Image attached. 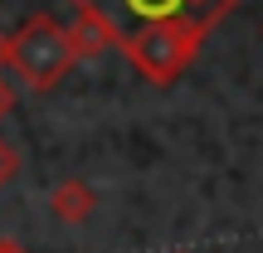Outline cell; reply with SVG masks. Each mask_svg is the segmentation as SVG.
<instances>
[{
    "mask_svg": "<svg viewBox=\"0 0 263 253\" xmlns=\"http://www.w3.org/2000/svg\"><path fill=\"white\" fill-rule=\"evenodd\" d=\"M68 5L98 15L112 29L117 49L141 34H156V29H176V34H185L200 49L239 0H68Z\"/></svg>",
    "mask_w": 263,
    "mask_h": 253,
    "instance_id": "6da1fadb",
    "label": "cell"
},
{
    "mask_svg": "<svg viewBox=\"0 0 263 253\" xmlns=\"http://www.w3.org/2000/svg\"><path fill=\"white\" fill-rule=\"evenodd\" d=\"M78 64V49L68 25H59L54 15H29L25 25L10 34V68L20 73V83L34 88V93H49L59 88V78Z\"/></svg>",
    "mask_w": 263,
    "mask_h": 253,
    "instance_id": "7a4b0ae2",
    "label": "cell"
},
{
    "mask_svg": "<svg viewBox=\"0 0 263 253\" xmlns=\"http://www.w3.org/2000/svg\"><path fill=\"white\" fill-rule=\"evenodd\" d=\"M122 54L132 59V68H137L146 83L166 88L190 68V59H195L200 49L190 44L185 34H176V29H156V34H141V39H132V44H122Z\"/></svg>",
    "mask_w": 263,
    "mask_h": 253,
    "instance_id": "3957f363",
    "label": "cell"
},
{
    "mask_svg": "<svg viewBox=\"0 0 263 253\" xmlns=\"http://www.w3.org/2000/svg\"><path fill=\"white\" fill-rule=\"evenodd\" d=\"M49 209H54V219H64V224H88L98 209V190L88 185V180H59L54 190H49Z\"/></svg>",
    "mask_w": 263,
    "mask_h": 253,
    "instance_id": "277c9868",
    "label": "cell"
},
{
    "mask_svg": "<svg viewBox=\"0 0 263 253\" xmlns=\"http://www.w3.org/2000/svg\"><path fill=\"white\" fill-rule=\"evenodd\" d=\"M68 34H73L78 59H83V54H107V49H117L112 29H107L98 15H88V10H73V25H68Z\"/></svg>",
    "mask_w": 263,
    "mask_h": 253,
    "instance_id": "5b68a950",
    "label": "cell"
},
{
    "mask_svg": "<svg viewBox=\"0 0 263 253\" xmlns=\"http://www.w3.org/2000/svg\"><path fill=\"white\" fill-rule=\"evenodd\" d=\"M15 170H20V151L0 137V185H10V180H15Z\"/></svg>",
    "mask_w": 263,
    "mask_h": 253,
    "instance_id": "8992f818",
    "label": "cell"
},
{
    "mask_svg": "<svg viewBox=\"0 0 263 253\" xmlns=\"http://www.w3.org/2000/svg\"><path fill=\"white\" fill-rule=\"evenodd\" d=\"M10 103H15V98H10V83H5V78H0V122H5V112H10Z\"/></svg>",
    "mask_w": 263,
    "mask_h": 253,
    "instance_id": "52a82bcc",
    "label": "cell"
},
{
    "mask_svg": "<svg viewBox=\"0 0 263 253\" xmlns=\"http://www.w3.org/2000/svg\"><path fill=\"white\" fill-rule=\"evenodd\" d=\"M0 68H10V34L0 29Z\"/></svg>",
    "mask_w": 263,
    "mask_h": 253,
    "instance_id": "ba28073f",
    "label": "cell"
},
{
    "mask_svg": "<svg viewBox=\"0 0 263 253\" xmlns=\"http://www.w3.org/2000/svg\"><path fill=\"white\" fill-rule=\"evenodd\" d=\"M0 253H29V248L20 244V239H0Z\"/></svg>",
    "mask_w": 263,
    "mask_h": 253,
    "instance_id": "9c48e42d",
    "label": "cell"
},
{
    "mask_svg": "<svg viewBox=\"0 0 263 253\" xmlns=\"http://www.w3.org/2000/svg\"><path fill=\"white\" fill-rule=\"evenodd\" d=\"M176 253H185V248H176Z\"/></svg>",
    "mask_w": 263,
    "mask_h": 253,
    "instance_id": "30bf717a",
    "label": "cell"
}]
</instances>
